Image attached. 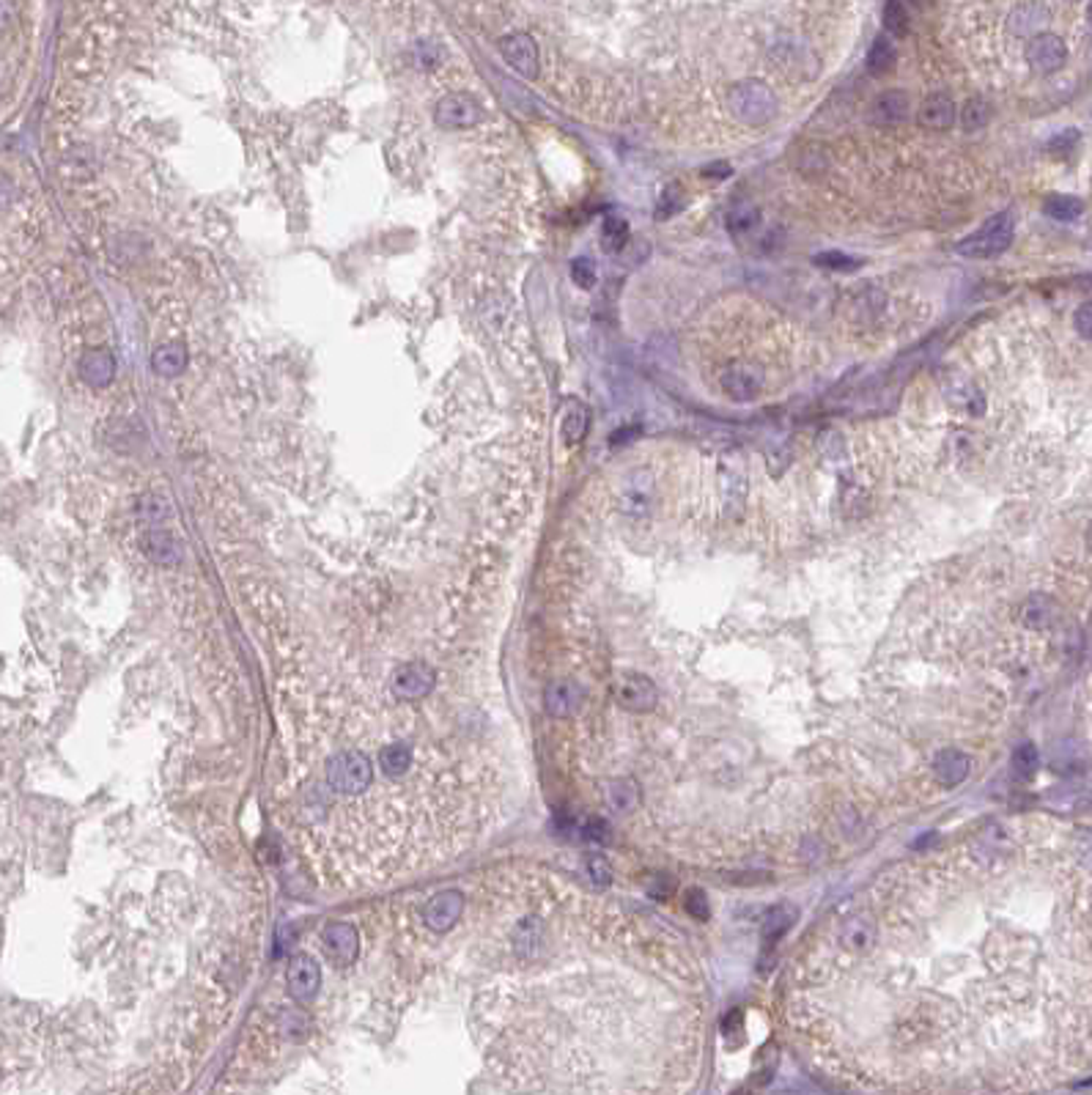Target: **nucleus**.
I'll use <instances>...</instances> for the list:
<instances>
[{"label": "nucleus", "mask_w": 1092, "mask_h": 1095, "mask_svg": "<svg viewBox=\"0 0 1092 1095\" xmlns=\"http://www.w3.org/2000/svg\"><path fill=\"white\" fill-rule=\"evenodd\" d=\"M793 920H796V912H793V909H788V906H776V909H772L766 922H763V942H766V948L776 945V942L791 931Z\"/></svg>", "instance_id": "obj_27"}, {"label": "nucleus", "mask_w": 1092, "mask_h": 1095, "mask_svg": "<svg viewBox=\"0 0 1092 1095\" xmlns=\"http://www.w3.org/2000/svg\"><path fill=\"white\" fill-rule=\"evenodd\" d=\"M1043 212L1051 217V220H1060V223H1070V220H1079L1082 212H1084V203L1073 196H1049L1043 201Z\"/></svg>", "instance_id": "obj_30"}, {"label": "nucleus", "mask_w": 1092, "mask_h": 1095, "mask_svg": "<svg viewBox=\"0 0 1092 1095\" xmlns=\"http://www.w3.org/2000/svg\"><path fill=\"white\" fill-rule=\"evenodd\" d=\"M945 396H947V402L952 403L958 412H964V415H982V412H985V399H982V393L978 390V385L969 382V379H955V382H949Z\"/></svg>", "instance_id": "obj_20"}, {"label": "nucleus", "mask_w": 1092, "mask_h": 1095, "mask_svg": "<svg viewBox=\"0 0 1092 1095\" xmlns=\"http://www.w3.org/2000/svg\"><path fill=\"white\" fill-rule=\"evenodd\" d=\"M930 769H933V778L939 779V785L955 788V785H961L964 779L969 778L972 763H969V755L961 752V749H942V752L933 758V766H930Z\"/></svg>", "instance_id": "obj_16"}, {"label": "nucleus", "mask_w": 1092, "mask_h": 1095, "mask_svg": "<svg viewBox=\"0 0 1092 1095\" xmlns=\"http://www.w3.org/2000/svg\"><path fill=\"white\" fill-rule=\"evenodd\" d=\"M1067 3H1076V0H1067Z\"/></svg>", "instance_id": "obj_47"}, {"label": "nucleus", "mask_w": 1092, "mask_h": 1095, "mask_svg": "<svg viewBox=\"0 0 1092 1095\" xmlns=\"http://www.w3.org/2000/svg\"><path fill=\"white\" fill-rule=\"evenodd\" d=\"M1087 20H1090V26H1092V0H1090V9H1087Z\"/></svg>", "instance_id": "obj_46"}, {"label": "nucleus", "mask_w": 1092, "mask_h": 1095, "mask_svg": "<svg viewBox=\"0 0 1092 1095\" xmlns=\"http://www.w3.org/2000/svg\"><path fill=\"white\" fill-rule=\"evenodd\" d=\"M629 242V223L621 217V214H609L604 217L602 223V248L606 253H618L623 250Z\"/></svg>", "instance_id": "obj_29"}, {"label": "nucleus", "mask_w": 1092, "mask_h": 1095, "mask_svg": "<svg viewBox=\"0 0 1092 1095\" xmlns=\"http://www.w3.org/2000/svg\"><path fill=\"white\" fill-rule=\"evenodd\" d=\"M115 374V360L108 349H91L80 360V376L91 387H105L111 385Z\"/></svg>", "instance_id": "obj_18"}, {"label": "nucleus", "mask_w": 1092, "mask_h": 1095, "mask_svg": "<svg viewBox=\"0 0 1092 1095\" xmlns=\"http://www.w3.org/2000/svg\"><path fill=\"white\" fill-rule=\"evenodd\" d=\"M881 20H884V28H887V33H892V36H906V33H909V28H912L909 9H906V3H903V0H887V3H884V14H881Z\"/></svg>", "instance_id": "obj_33"}, {"label": "nucleus", "mask_w": 1092, "mask_h": 1095, "mask_svg": "<svg viewBox=\"0 0 1092 1095\" xmlns=\"http://www.w3.org/2000/svg\"><path fill=\"white\" fill-rule=\"evenodd\" d=\"M1024 56H1027V63H1030V69L1035 75H1054V72L1063 69L1065 60H1067V44L1057 33L1043 30V33H1037V36H1032L1027 42Z\"/></svg>", "instance_id": "obj_7"}, {"label": "nucleus", "mask_w": 1092, "mask_h": 1095, "mask_svg": "<svg viewBox=\"0 0 1092 1095\" xmlns=\"http://www.w3.org/2000/svg\"><path fill=\"white\" fill-rule=\"evenodd\" d=\"M1013 772L1021 779H1030L1037 772V749L1035 744H1021L1013 752Z\"/></svg>", "instance_id": "obj_36"}, {"label": "nucleus", "mask_w": 1092, "mask_h": 1095, "mask_svg": "<svg viewBox=\"0 0 1092 1095\" xmlns=\"http://www.w3.org/2000/svg\"><path fill=\"white\" fill-rule=\"evenodd\" d=\"M379 766H382L384 775L399 778V775H403V772L412 766V752H409V747H403V744H393V747L382 749V752H379Z\"/></svg>", "instance_id": "obj_31"}, {"label": "nucleus", "mask_w": 1092, "mask_h": 1095, "mask_svg": "<svg viewBox=\"0 0 1092 1095\" xmlns=\"http://www.w3.org/2000/svg\"><path fill=\"white\" fill-rule=\"evenodd\" d=\"M286 983L291 997L297 1002H311L316 997L318 985H321V969H318L316 958L308 955V952H297L291 961H288Z\"/></svg>", "instance_id": "obj_9"}, {"label": "nucleus", "mask_w": 1092, "mask_h": 1095, "mask_svg": "<svg viewBox=\"0 0 1092 1095\" xmlns=\"http://www.w3.org/2000/svg\"><path fill=\"white\" fill-rule=\"evenodd\" d=\"M909 118V96L897 88L884 91L870 105V121L876 127H897Z\"/></svg>", "instance_id": "obj_14"}, {"label": "nucleus", "mask_w": 1092, "mask_h": 1095, "mask_svg": "<svg viewBox=\"0 0 1092 1095\" xmlns=\"http://www.w3.org/2000/svg\"><path fill=\"white\" fill-rule=\"evenodd\" d=\"M1079 138H1082V135H1079L1076 129H1065V132L1054 135V138L1049 141V151H1051V154H1060V157H1063V154H1070V151L1079 145Z\"/></svg>", "instance_id": "obj_40"}, {"label": "nucleus", "mask_w": 1092, "mask_h": 1095, "mask_svg": "<svg viewBox=\"0 0 1092 1095\" xmlns=\"http://www.w3.org/2000/svg\"><path fill=\"white\" fill-rule=\"evenodd\" d=\"M988 121H991V105H988L982 96L966 99V105H964V111H961V124H964V129L978 132L982 127H988Z\"/></svg>", "instance_id": "obj_32"}, {"label": "nucleus", "mask_w": 1092, "mask_h": 1095, "mask_svg": "<svg viewBox=\"0 0 1092 1095\" xmlns=\"http://www.w3.org/2000/svg\"><path fill=\"white\" fill-rule=\"evenodd\" d=\"M588 426H590V412H588V406L579 402V399H572V402L566 403V415H563V426H560L563 442H566L569 448L579 445V442L585 439V434H588Z\"/></svg>", "instance_id": "obj_23"}, {"label": "nucleus", "mask_w": 1092, "mask_h": 1095, "mask_svg": "<svg viewBox=\"0 0 1092 1095\" xmlns=\"http://www.w3.org/2000/svg\"><path fill=\"white\" fill-rule=\"evenodd\" d=\"M1087 547H1090V552H1092V522H1090V527H1087Z\"/></svg>", "instance_id": "obj_44"}, {"label": "nucleus", "mask_w": 1092, "mask_h": 1095, "mask_svg": "<svg viewBox=\"0 0 1092 1095\" xmlns=\"http://www.w3.org/2000/svg\"><path fill=\"white\" fill-rule=\"evenodd\" d=\"M572 281L579 288H593L599 281V272H596V264L588 259V256H579L572 261Z\"/></svg>", "instance_id": "obj_37"}, {"label": "nucleus", "mask_w": 1092, "mask_h": 1095, "mask_svg": "<svg viewBox=\"0 0 1092 1095\" xmlns=\"http://www.w3.org/2000/svg\"><path fill=\"white\" fill-rule=\"evenodd\" d=\"M1054 618H1057V605H1054V599H1049V596H1032V599H1027L1024 607H1021V621H1024V626H1030V629H1035V632L1049 629V626L1054 624Z\"/></svg>", "instance_id": "obj_25"}, {"label": "nucleus", "mask_w": 1092, "mask_h": 1095, "mask_svg": "<svg viewBox=\"0 0 1092 1095\" xmlns=\"http://www.w3.org/2000/svg\"><path fill=\"white\" fill-rule=\"evenodd\" d=\"M703 176H719V179H725V176H730V165H725V163L708 165V168H703Z\"/></svg>", "instance_id": "obj_43"}, {"label": "nucleus", "mask_w": 1092, "mask_h": 1095, "mask_svg": "<svg viewBox=\"0 0 1092 1095\" xmlns=\"http://www.w3.org/2000/svg\"><path fill=\"white\" fill-rule=\"evenodd\" d=\"M484 118V108L481 102L472 96V94H464V91H453V94H445L436 108H434V124L439 129H472L478 127Z\"/></svg>", "instance_id": "obj_4"}, {"label": "nucleus", "mask_w": 1092, "mask_h": 1095, "mask_svg": "<svg viewBox=\"0 0 1092 1095\" xmlns=\"http://www.w3.org/2000/svg\"><path fill=\"white\" fill-rule=\"evenodd\" d=\"M1073 324H1076V333H1079L1084 341H1092V302H1084V305L1076 311Z\"/></svg>", "instance_id": "obj_42"}, {"label": "nucleus", "mask_w": 1092, "mask_h": 1095, "mask_svg": "<svg viewBox=\"0 0 1092 1095\" xmlns=\"http://www.w3.org/2000/svg\"><path fill=\"white\" fill-rule=\"evenodd\" d=\"M434 684H436V673H434L432 664L426 662L403 664L393 676V692L401 700H420L434 690Z\"/></svg>", "instance_id": "obj_11"}, {"label": "nucleus", "mask_w": 1092, "mask_h": 1095, "mask_svg": "<svg viewBox=\"0 0 1092 1095\" xmlns=\"http://www.w3.org/2000/svg\"><path fill=\"white\" fill-rule=\"evenodd\" d=\"M324 945L338 964H349L357 955L360 936H357L354 925H349V922H330L324 928Z\"/></svg>", "instance_id": "obj_17"}, {"label": "nucleus", "mask_w": 1092, "mask_h": 1095, "mask_svg": "<svg viewBox=\"0 0 1092 1095\" xmlns=\"http://www.w3.org/2000/svg\"><path fill=\"white\" fill-rule=\"evenodd\" d=\"M461 909H464V898H461V893H456V890L436 893L432 900L426 903V909H423V922H426V928H432L436 933L451 931V928L456 925V920H459Z\"/></svg>", "instance_id": "obj_12"}, {"label": "nucleus", "mask_w": 1092, "mask_h": 1095, "mask_svg": "<svg viewBox=\"0 0 1092 1095\" xmlns=\"http://www.w3.org/2000/svg\"><path fill=\"white\" fill-rule=\"evenodd\" d=\"M604 799H606L609 810H615V813H632L640 802V788L634 779H612L606 785Z\"/></svg>", "instance_id": "obj_26"}, {"label": "nucleus", "mask_w": 1092, "mask_h": 1095, "mask_svg": "<svg viewBox=\"0 0 1092 1095\" xmlns=\"http://www.w3.org/2000/svg\"><path fill=\"white\" fill-rule=\"evenodd\" d=\"M612 694H615L618 706H623L626 711H640V714L654 711L659 703L657 684L642 673H621L612 684Z\"/></svg>", "instance_id": "obj_5"}, {"label": "nucleus", "mask_w": 1092, "mask_h": 1095, "mask_svg": "<svg viewBox=\"0 0 1092 1095\" xmlns=\"http://www.w3.org/2000/svg\"><path fill=\"white\" fill-rule=\"evenodd\" d=\"M371 761L363 752H341L327 763V782L335 794L354 796L371 785Z\"/></svg>", "instance_id": "obj_3"}, {"label": "nucleus", "mask_w": 1092, "mask_h": 1095, "mask_svg": "<svg viewBox=\"0 0 1092 1095\" xmlns=\"http://www.w3.org/2000/svg\"><path fill=\"white\" fill-rule=\"evenodd\" d=\"M864 66H867V72H870L873 77H887V75L895 72V66H897V50H895V44H892L887 36H879V39L870 44L867 58H864Z\"/></svg>", "instance_id": "obj_24"}, {"label": "nucleus", "mask_w": 1092, "mask_h": 1095, "mask_svg": "<svg viewBox=\"0 0 1092 1095\" xmlns=\"http://www.w3.org/2000/svg\"><path fill=\"white\" fill-rule=\"evenodd\" d=\"M1013 236H1015V217L1010 212H999L991 220H985L978 231L964 236L958 242V253L964 259L975 261L997 259L1013 245Z\"/></svg>", "instance_id": "obj_1"}, {"label": "nucleus", "mask_w": 1092, "mask_h": 1095, "mask_svg": "<svg viewBox=\"0 0 1092 1095\" xmlns=\"http://www.w3.org/2000/svg\"><path fill=\"white\" fill-rule=\"evenodd\" d=\"M958 111H955V102L947 94H930L925 96L917 111V124L925 129H933V132H945L955 124Z\"/></svg>", "instance_id": "obj_13"}, {"label": "nucleus", "mask_w": 1092, "mask_h": 1095, "mask_svg": "<svg viewBox=\"0 0 1092 1095\" xmlns=\"http://www.w3.org/2000/svg\"><path fill=\"white\" fill-rule=\"evenodd\" d=\"M582 700H585V690L579 684H574V681H555L544 692L546 711L552 717H557V720L572 717L576 709L582 706Z\"/></svg>", "instance_id": "obj_15"}, {"label": "nucleus", "mask_w": 1092, "mask_h": 1095, "mask_svg": "<svg viewBox=\"0 0 1092 1095\" xmlns=\"http://www.w3.org/2000/svg\"><path fill=\"white\" fill-rule=\"evenodd\" d=\"M145 552H148V557L154 560V563H160V566H173V563H179V557H181V544H179V539L173 536V533H168V530H151L148 536H145Z\"/></svg>", "instance_id": "obj_22"}, {"label": "nucleus", "mask_w": 1092, "mask_h": 1095, "mask_svg": "<svg viewBox=\"0 0 1092 1095\" xmlns=\"http://www.w3.org/2000/svg\"><path fill=\"white\" fill-rule=\"evenodd\" d=\"M912 3H917V6H928V3H933V0H912Z\"/></svg>", "instance_id": "obj_45"}, {"label": "nucleus", "mask_w": 1092, "mask_h": 1095, "mask_svg": "<svg viewBox=\"0 0 1092 1095\" xmlns=\"http://www.w3.org/2000/svg\"><path fill=\"white\" fill-rule=\"evenodd\" d=\"M1010 30L1015 36H1024V39H1032L1037 33H1043V28L1049 26V9L1040 6V3H1024L1018 9H1013L1010 14Z\"/></svg>", "instance_id": "obj_19"}, {"label": "nucleus", "mask_w": 1092, "mask_h": 1095, "mask_svg": "<svg viewBox=\"0 0 1092 1095\" xmlns=\"http://www.w3.org/2000/svg\"><path fill=\"white\" fill-rule=\"evenodd\" d=\"M138 514H141L145 524H162V522L171 519V505H168V500L162 494H145L144 500H141Z\"/></svg>", "instance_id": "obj_35"}, {"label": "nucleus", "mask_w": 1092, "mask_h": 1095, "mask_svg": "<svg viewBox=\"0 0 1092 1095\" xmlns=\"http://www.w3.org/2000/svg\"><path fill=\"white\" fill-rule=\"evenodd\" d=\"M500 53L505 58V63L519 72L521 77L533 80L538 75V44L533 42V36L527 33H511L500 42Z\"/></svg>", "instance_id": "obj_10"}, {"label": "nucleus", "mask_w": 1092, "mask_h": 1095, "mask_svg": "<svg viewBox=\"0 0 1092 1095\" xmlns=\"http://www.w3.org/2000/svg\"><path fill=\"white\" fill-rule=\"evenodd\" d=\"M758 223H760V214H758V209H755L749 201H739L736 206H730V209H727V217H725V226H727L730 233H736V236L758 229Z\"/></svg>", "instance_id": "obj_28"}, {"label": "nucleus", "mask_w": 1092, "mask_h": 1095, "mask_svg": "<svg viewBox=\"0 0 1092 1095\" xmlns=\"http://www.w3.org/2000/svg\"><path fill=\"white\" fill-rule=\"evenodd\" d=\"M187 360H190V351L187 346L171 341V344H162L154 349L151 354V368L154 374L160 376H179L187 368Z\"/></svg>", "instance_id": "obj_21"}, {"label": "nucleus", "mask_w": 1092, "mask_h": 1095, "mask_svg": "<svg viewBox=\"0 0 1092 1095\" xmlns=\"http://www.w3.org/2000/svg\"><path fill=\"white\" fill-rule=\"evenodd\" d=\"M727 108L742 124L763 127L776 115V96L763 80H739L727 91Z\"/></svg>", "instance_id": "obj_2"}, {"label": "nucleus", "mask_w": 1092, "mask_h": 1095, "mask_svg": "<svg viewBox=\"0 0 1092 1095\" xmlns=\"http://www.w3.org/2000/svg\"><path fill=\"white\" fill-rule=\"evenodd\" d=\"M585 870H588L590 881H596V884H602V887H606V884L612 881V867H609V863H606L604 857H599V854H593V857L585 860Z\"/></svg>", "instance_id": "obj_39"}, {"label": "nucleus", "mask_w": 1092, "mask_h": 1095, "mask_svg": "<svg viewBox=\"0 0 1092 1095\" xmlns=\"http://www.w3.org/2000/svg\"><path fill=\"white\" fill-rule=\"evenodd\" d=\"M815 264L824 266V269H837V272H854L860 266V259L848 256V253H840V250H827V253H818Z\"/></svg>", "instance_id": "obj_38"}, {"label": "nucleus", "mask_w": 1092, "mask_h": 1095, "mask_svg": "<svg viewBox=\"0 0 1092 1095\" xmlns=\"http://www.w3.org/2000/svg\"><path fill=\"white\" fill-rule=\"evenodd\" d=\"M876 942H879V922L867 915H851L840 922V931H837V948L843 950V955H851V958H864L876 950Z\"/></svg>", "instance_id": "obj_6"}, {"label": "nucleus", "mask_w": 1092, "mask_h": 1095, "mask_svg": "<svg viewBox=\"0 0 1092 1095\" xmlns=\"http://www.w3.org/2000/svg\"><path fill=\"white\" fill-rule=\"evenodd\" d=\"M681 209H684V190H681L678 181H670V184L661 190L659 201H657V220H670V217H675Z\"/></svg>", "instance_id": "obj_34"}, {"label": "nucleus", "mask_w": 1092, "mask_h": 1095, "mask_svg": "<svg viewBox=\"0 0 1092 1095\" xmlns=\"http://www.w3.org/2000/svg\"><path fill=\"white\" fill-rule=\"evenodd\" d=\"M687 912L694 920H706L708 917V900H706L703 890H690L687 893Z\"/></svg>", "instance_id": "obj_41"}, {"label": "nucleus", "mask_w": 1092, "mask_h": 1095, "mask_svg": "<svg viewBox=\"0 0 1092 1095\" xmlns=\"http://www.w3.org/2000/svg\"><path fill=\"white\" fill-rule=\"evenodd\" d=\"M763 382H766L763 371L749 363H733L719 374V387L725 390V396L739 403L755 402L763 390Z\"/></svg>", "instance_id": "obj_8"}]
</instances>
